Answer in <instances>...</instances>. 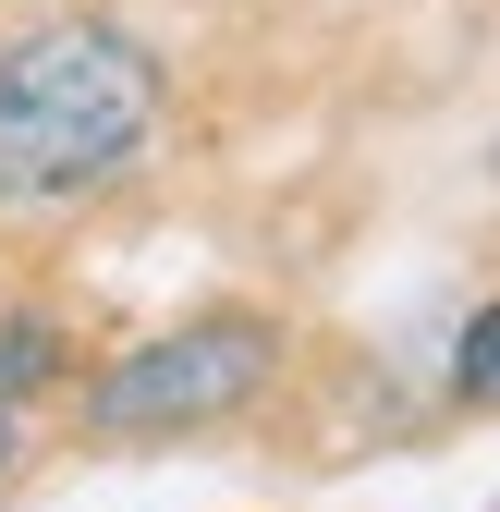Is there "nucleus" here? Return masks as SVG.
<instances>
[{"mask_svg": "<svg viewBox=\"0 0 500 512\" xmlns=\"http://www.w3.org/2000/svg\"><path fill=\"white\" fill-rule=\"evenodd\" d=\"M61 366V342L37 330V317H13V330H0V391H25V378H49Z\"/></svg>", "mask_w": 500, "mask_h": 512, "instance_id": "20e7f679", "label": "nucleus"}, {"mask_svg": "<svg viewBox=\"0 0 500 512\" xmlns=\"http://www.w3.org/2000/svg\"><path fill=\"white\" fill-rule=\"evenodd\" d=\"M257 378H269V330L208 317V330H171V342H147V354H122L98 391H86V415H98L110 439H135V427H196V415H232Z\"/></svg>", "mask_w": 500, "mask_h": 512, "instance_id": "f03ea898", "label": "nucleus"}, {"mask_svg": "<svg viewBox=\"0 0 500 512\" xmlns=\"http://www.w3.org/2000/svg\"><path fill=\"white\" fill-rule=\"evenodd\" d=\"M159 122V74L135 37L110 25H49L0 49V208H49L86 196Z\"/></svg>", "mask_w": 500, "mask_h": 512, "instance_id": "f257e3e1", "label": "nucleus"}, {"mask_svg": "<svg viewBox=\"0 0 500 512\" xmlns=\"http://www.w3.org/2000/svg\"><path fill=\"white\" fill-rule=\"evenodd\" d=\"M0 464H13V415H0Z\"/></svg>", "mask_w": 500, "mask_h": 512, "instance_id": "39448f33", "label": "nucleus"}, {"mask_svg": "<svg viewBox=\"0 0 500 512\" xmlns=\"http://www.w3.org/2000/svg\"><path fill=\"white\" fill-rule=\"evenodd\" d=\"M452 378H464V403H500V305L464 330V354H452Z\"/></svg>", "mask_w": 500, "mask_h": 512, "instance_id": "7ed1b4c3", "label": "nucleus"}]
</instances>
